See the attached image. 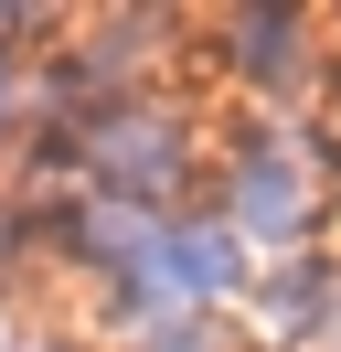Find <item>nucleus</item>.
<instances>
[]
</instances>
